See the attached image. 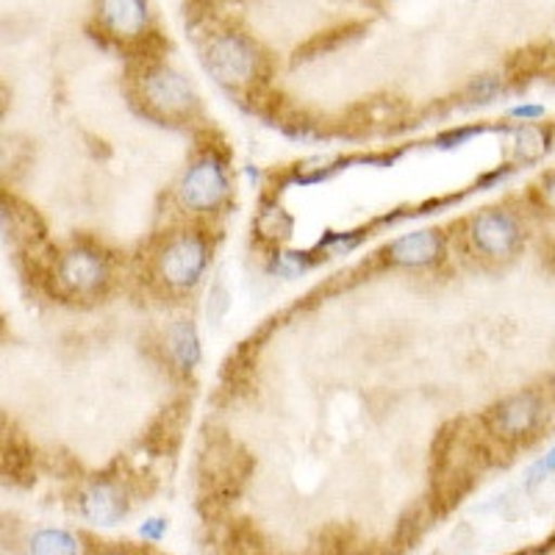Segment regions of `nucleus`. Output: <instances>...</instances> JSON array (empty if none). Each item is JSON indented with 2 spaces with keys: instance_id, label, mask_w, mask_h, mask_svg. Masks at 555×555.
Here are the masks:
<instances>
[{
  "instance_id": "14",
  "label": "nucleus",
  "mask_w": 555,
  "mask_h": 555,
  "mask_svg": "<svg viewBox=\"0 0 555 555\" xmlns=\"http://www.w3.org/2000/svg\"><path fill=\"white\" fill-rule=\"evenodd\" d=\"M292 231H295V220L278 203H264L256 220H253V234L267 242V245H284V242L292 240Z\"/></svg>"
},
{
  "instance_id": "12",
  "label": "nucleus",
  "mask_w": 555,
  "mask_h": 555,
  "mask_svg": "<svg viewBox=\"0 0 555 555\" xmlns=\"http://www.w3.org/2000/svg\"><path fill=\"white\" fill-rule=\"evenodd\" d=\"M555 126L553 122H525L514 126L512 153L517 165H537L553 151Z\"/></svg>"
},
{
  "instance_id": "22",
  "label": "nucleus",
  "mask_w": 555,
  "mask_h": 555,
  "mask_svg": "<svg viewBox=\"0 0 555 555\" xmlns=\"http://www.w3.org/2000/svg\"><path fill=\"white\" fill-rule=\"evenodd\" d=\"M486 128L483 126H469V128H450V131L439 133L436 137V147L439 151H453V147H461V145H467L469 139L480 137Z\"/></svg>"
},
{
  "instance_id": "2",
  "label": "nucleus",
  "mask_w": 555,
  "mask_h": 555,
  "mask_svg": "<svg viewBox=\"0 0 555 555\" xmlns=\"http://www.w3.org/2000/svg\"><path fill=\"white\" fill-rule=\"evenodd\" d=\"M203 67L222 89L253 95L264 87L267 59L247 34L236 28L208 34L203 42Z\"/></svg>"
},
{
  "instance_id": "6",
  "label": "nucleus",
  "mask_w": 555,
  "mask_h": 555,
  "mask_svg": "<svg viewBox=\"0 0 555 555\" xmlns=\"http://www.w3.org/2000/svg\"><path fill=\"white\" fill-rule=\"evenodd\" d=\"M464 236L469 250L489 264H512L528 245V225L522 215L505 206H489L467 220Z\"/></svg>"
},
{
  "instance_id": "9",
  "label": "nucleus",
  "mask_w": 555,
  "mask_h": 555,
  "mask_svg": "<svg viewBox=\"0 0 555 555\" xmlns=\"http://www.w3.org/2000/svg\"><path fill=\"white\" fill-rule=\"evenodd\" d=\"M384 261L389 267H400V270H430L439 267L448 256V242L439 228H416L409 234L395 236L386 242Z\"/></svg>"
},
{
  "instance_id": "3",
  "label": "nucleus",
  "mask_w": 555,
  "mask_h": 555,
  "mask_svg": "<svg viewBox=\"0 0 555 555\" xmlns=\"http://www.w3.org/2000/svg\"><path fill=\"white\" fill-rule=\"evenodd\" d=\"M234 195L231 183V167H228V153L217 147H206L197 153L190 165L183 167L181 178L176 181V206L192 220H211L228 206Z\"/></svg>"
},
{
  "instance_id": "11",
  "label": "nucleus",
  "mask_w": 555,
  "mask_h": 555,
  "mask_svg": "<svg viewBox=\"0 0 555 555\" xmlns=\"http://www.w3.org/2000/svg\"><path fill=\"white\" fill-rule=\"evenodd\" d=\"M165 350L170 364L181 375H192L203 361V341L190 317H178L165 331Z\"/></svg>"
},
{
  "instance_id": "4",
  "label": "nucleus",
  "mask_w": 555,
  "mask_h": 555,
  "mask_svg": "<svg viewBox=\"0 0 555 555\" xmlns=\"http://www.w3.org/2000/svg\"><path fill=\"white\" fill-rule=\"evenodd\" d=\"M550 416H553V403L547 391L519 389L489 405L480 416V428L500 448L517 450L537 442L547 428Z\"/></svg>"
},
{
  "instance_id": "26",
  "label": "nucleus",
  "mask_w": 555,
  "mask_h": 555,
  "mask_svg": "<svg viewBox=\"0 0 555 555\" xmlns=\"http://www.w3.org/2000/svg\"><path fill=\"white\" fill-rule=\"evenodd\" d=\"M542 264L547 267V270L555 275V236H550L547 245H544V250H542Z\"/></svg>"
},
{
  "instance_id": "27",
  "label": "nucleus",
  "mask_w": 555,
  "mask_h": 555,
  "mask_svg": "<svg viewBox=\"0 0 555 555\" xmlns=\"http://www.w3.org/2000/svg\"><path fill=\"white\" fill-rule=\"evenodd\" d=\"M98 555H128V553H120V550H106V553H98Z\"/></svg>"
},
{
  "instance_id": "5",
  "label": "nucleus",
  "mask_w": 555,
  "mask_h": 555,
  "mask_svg": "<svg viewBox=\"0 0 555 555\" xmlns=\"http://www.w3.org/2000/svg\"><path fill=\"white\" fill-rule=\"evenodd\" d=\"M133 98L147 117L158 122H192L201 114L195 87L167 62L139 64L133 73Z\"/></svg>"
},
{
  "instance_id": "21",
  "label": "nucleus",
  "mask_w": 555,
  "mask_h": 555,
  "mask_svg": "<svg viewBox=\"0 0 555 555\" xmlns=\"http://www.w3.org/2000/svg\"><path fill=\"white\" fill-rule=\"evenodd\" d=\"M550 475H555V444L550 450H544V453L530 464L528 473H525V486H528V489H537V486H542Z\"/></svg>"
},
{
  "instance_id": "13",
  "label": "nucleus",
  "mask_w": 555,
  "mask_h": 555,
  "mask_svg": "<svg viewBox=\"0 0 555 555\" xmlns=\"http://www.w3.org/2000/svg\"><path fill=\"white\" fill-rule=\"evenodd\" d=\"M183 430H186V403H172L153 420L151 430L145 434V444L158 455L172 453L181 442Z\"/></svg>"
},
{
  "instance_id": "20",
  "label": "nucleus",
  "mask_w": 555,
  "mask_h": 555,
  "mask_svg": "<svg viewBox=\"0 0 555 555\" xmlns=\"http://www.w3.org/2000/svg\"><path fill=\"white\" fill-rule=\"evenodd\" d=\"M311 267V253H295V250H275L270 259V272L278 278H300Z\"/></svg>"
},
{
  "instance_id": "17",
  "label": "nucleus",
  "mask_w": 555,
  "mask_h": 555,
  "mask_svg": "<svg viewBox=\"0 0 555 555\" xmlns=\"http://www.w3.org/2000/svg\"><path fill=\"white\" fill-rule=\"evenodd\" d=\"M528 201L530 206L537 208L539 215L555 222V167L544 170L537 181L530 183Z\"/></svg>"
},
{
  "instance_id": "15",
  "label": "nucleus",
  "mask_w": 555,
  "mask_h": 555,
  "mask_svg": "<svg viewBox=\"0 0 555 555\" xmlns=\"http://www.w3.org/2000/svg\"><path fill=\"white\" fill-rule=\"evenodd\" d=\"M28 553L31 555H81L83 544L81 537L69 533L62 528H42L37 530L28 542Z\"/></svg>"
},
{
  "instance_id": "25",
  "label": "nucleus",
  "mask_w": 555,
  "mask_h": 555,
  "mask_svg": "<svg viewBox=\"0 0 555 555\" xmlns=\"http://www.w3.org/2000/svg\"><path fill=\"white\" fill-rule=\"evenodd\" d=\"M167 533V522L165 519H147V522H142V528H139V537L145 539V542H162Z\"/></svg>"
},
{
  "instance_id": "8",
  "label": "nucleus",
  "mask_w": 555,
  "mask_h": 555,
  "mask_svg": "<svg viewBox=\"0 0 555 555\" xmlns=\"http://www.w3.org/2000/svg\"><path fill=\"white\" fill-rule=\"evenodd\" d=\"M76 508L83 522L98 528H114L131 512V492L120 478H95L78 489Z\"/></svg>"
},
{
  "instance_id": "23",
  "label": "nucleus",
  "mask_w": 555,
  "mask_h": 555,
  "mask_svg": "<svg viewBox=\"0 0 555 555\" xmlns=\"http://www.w3.org/2000/svg\"><path fill=\"white\" fill-rule=\"evenodd\" d=\"M547 117V106L544 103H514L508 108V120H514V126H525V122H542Z\"/></svg>"
},
{
  "instance_id": "19",
  "label": "nucleus",
  "mask_w": 555,
  "mask_h": 555,
  "mask_svg": "<svg viewBox=\"0 0 555 555\" xmlns=\"http://www.w3.org/2000/svg\"><path fill=\"white\" fill-rule=\"evenodd\" d=\"M203 311H206L208 325H215V328H220L222 322L228 320V311H231V292H228V286L222 278H215V281H211V286H208L206 309Z\"/></svg>"
},
{
  "instance_id": "10",
  "label": "nucleus",
  "mask_w": 555,
  "mask_h": 555,
  "mask_svg": "<svg viewBox=\"0 0 555 555\" xmlns=\"http://www.w3.org/2000/svg\"><path fill=\"white\" fill-rule=\"evenodd\" d=\"M98 26L122 48H133L153 31V14L147 0H98Z\"/></svg>"
},
{
  "instance_id": "1",
  "label": "nucleus",
  "mask_w": 555,
  "mask_h": 555,
  "mask_svg": "<svg viewBox=\"0 0 555 555\" xmlns=\"http://www.w3.org/2000/svg\"><path fill=\"white\" fill-rule=\"evenodd\" d=\"M211 267V240L201 228H178L158 240L151 275L170 295H192Z\"/></svg>"
},
{
  "instance_id": "24",
  "label": "nucleus",
  "mask_w": 555,
  "mask_h": 555,
  "mask_svg": "<svg viewBox=\"0 0 555 555\" xmlns=\"http://www.w3.org/2000/svg\"><path fill=\"white\" fill-rule=\"evenodd\" d=\"M361 242L359 234H334L331 231L325 240L320 242V250H325L328 256H341V253H350Z\"/></svg>"
},
{
  "instance_id": "16",
  "label": "nucleus",
  "mask_w": 555,
  "mask_h": 555,
  "mask_svg": "<svg viewBox=\"0 0 555 555\" xmlns=\"http://www.w3.org/2000/svg\"><path fill=\"white\" fill-rule=\"evenodd\" d=\"M361 28L364 26H339L334 28V31H325L322 37H314L311 42H306L304 48H297V59H300V62H309V59H317L322 56V53L334 51V48H339L341 42L356 37L353 31H361Z\"/></svg>"
},
{
  "instance_id": "18",
  "label": "nucleus",
  "mask_w": 555,
  "mask_h": 555,
  "mask_svg": "<svg viewBox=\"0 0 555 555\" xmlns=\"http://www.w3.org/2000/svg\"><path fill=\"white\" fill-rule=\"evenodd\" d=\"M505 83H508V78L505 76L475 78V81L467 87V92H464V101H467L469 106H489V103H494L500 95H503Z\"/></svg>"
},
{
  "instance_id": "7",
  "label": "nucleus",
  "mask_w": 555,
  "mask_h": 555,
  "mask_svg": "<svg viewBox=\"0 0 555 555\" xmlns=\"http://www.w3.org/2000/svg\"><path fill=\"white\" fill-rule=\"evenodd\" d=\"M51 281L62 297L73 300H101L114 281L106 253L87 242H73L56 253L51 264Z\"/></svg>"
}]
</instances>
